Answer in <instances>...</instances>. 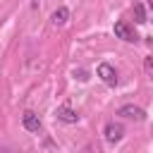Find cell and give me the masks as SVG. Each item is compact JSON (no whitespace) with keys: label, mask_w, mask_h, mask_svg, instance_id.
I'll return each mask as SVG.
<instances>
[{"label":"cell","mask_w":153,"mask_h":153,"mask_svg":"<svg viewBox=\"0 0 153 153\" xmlns=\"http://www.w3.org/2000/svg\"><path fill=\"white\" fill-rule=\"evenodd\" d=\"M112 33H115L117 38H122L124 43H139V33H136L134 26H129L127 22H115Z\"/></svg>","instance_id":"obj_1"},{"label":"cell","mask_w":153,"mask_h":153,"mask_svg":"<svg viewBox=\"0 0 153 153\" xmlns=\"http://www.w3.org/2000/svg\"><path fill=\"white\" fill-rule=\"evenodd\" d=\"M96 74H98V79L105 84V86H117V72H115V67L110 65V62H100L98 65V69H96Z\"/></svg>","instance_id":"obj_2"},{"label":"cell","mask_w":153,"mask_h":153,"mask_svg":"<svg viewBox=\"0 0 153 153\" xmlns=\"http://www.w3.org/2000/svg\"><path fill=\"white\" fill-rule=\"evenodd\" d=\"M103 136H105V141H108V143H120V141H122V136H124V127H122L120 122L110 120V122L103 127Z\"/></svg>","instance_id":"obj_3"},{"label":"cell","mask_w":153,"mask_h":153,"mask_svg":"<svg viewBox=\"0 0 153 153\" xmlns=\"http://www.w3.org/2000/svg\"><path fill=\"white\" fill-rule=\"evenodd\" d=\"M117 115H120V117H124V120H136V122H143V120H146V110H143V108H139V105H134V103L122 105V108L117 110Z\"/></svg>","instance_id":"obj_4"},{"label":"cell","mask_w":153,"mask_h":153,"mask_svg":"<svg viewBox=\"0 0 153 153\" xmlns=\"http://www.w3.org/2000/svg\"><path fill=\"white\" fill-rule=\"evenodd\" d=\"M22 127H24L26 131H41L43 122H41V117H38L33 110H24V115H22Z\"/></svg>","instance_id":"obj_5"},{"label":"cell","mask_w":153,"mask_h":153,"mask_svg":"<svg viewBox=\"0 0 153 153\" xmlns=\"http://www.w3.org/2000/svg\"><path fill=\"white\" fill-rule=\"evenodd\" d=\"M55 117H57L60 122H65V124H76V122H79V112H76L74 108H69V105H60V108L55 110Z\"/></svg>","instance_id":"obj_6"},{"label":"cell","mask_w":153,"mask_h":153,"mask_svg":"<svg viewBox=\"0 0 153 153\" xmlns=\"http://www.w3.org/2000/svg\"><path fill=\"white\" fill-rule=\"evenodd\" d=\"M67 19H69V10H67V7H57V10L50 14L53 26H62V24H67Z\"/></svg>","instance_id":"obj_7"},{"label":"cell","mask_w":153,"mask_h":153,"mask_svg":"<svg viewBox=\"0 0 153 153\" xmlns=\"http://www.w3.org/2000/svg\"><path fill=\"white\" fill-rule=\"evenodd\" d=\"M134 22H136V24H146V10H143L141 2L134 5Z\"/></svg>","instance_id":"obj_8"},{"label":"cell","mask_w":153,"mask_h":153,"mask_svg":"<svg viewBox=\"0 0 153 153\" xmlns=\"http://www.w3.org/2000/svg\"><path fill=\"white\" fill-rule=\"evenodd\" d=\"M143 72H146V76L153 81V57H146V60H143Z\"/></svg>","instance_id":"obj_9"},{"label":"cell","mask_w":153,"mask_h":153,"mask_svg":"<svg viewBox=\"0 0 153 153\" xmlns=\"http://www.w3.org/2000/svg\"><path fill=\"white\" fill-rule=\"evenodd\" d=\"M146 5H148V10L153 12V0H146Z\"/></svg>","instance_id":"obj_10"}]
</instances>
